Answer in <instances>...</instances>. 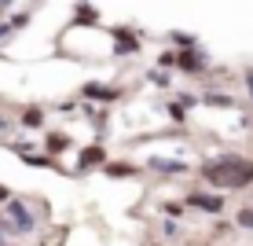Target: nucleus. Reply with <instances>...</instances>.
<instances>
[{"mask_svg": "<svg viewBox=\"0 0 253 246\" xmlns=\"http://www.w3.org/2000/svg\"><path fill=\"white\" fill-rule=\"evenodd\" d=\"M206 180L213 188H246V184H253V162L239 154H224L206 165Z\"/></svg>", "mask_w": 253, "mask_h": 246, "instance_id": "obj_1", "label": "nucleus"}, {"mask_svg": "<svg viewBox=\"0 0 253 246\" xmlns=\"http://www.w3.org/2000/svg\"><path fill=\"white\" fill-rule=\"evenodd\" d=\"M81 96H88V99H103V103H114L118 96H121V89H107V85H84Z\"/></svg>", "mask_w": 253, "mask_h": 246, "instance_id": "obj_2", "label": "nucleus"}, {"mask_svg": "<svg viewBox=\"0 0 253 246\" xmlns=\"http://www.w3.org/2000/svg\"><path fill=\"white\" fill-rule=\"evenodd\" d=\"M191 206H198V209H206V213H220L224 209V198L220 195H191Z\"/></svg>", "mask_w": 253, "mask_h": 246, "instance_id": "obj_3", "label": "nucleus"}, {"mask_svg": "<svg viewBox=\"0 0 253 246\" xmlns=\"http://www.w3.org/2000/svg\"><path fill=\"white\" fill-rule=\"evenodd\" d=\"M7 213H11L15 228H22V232H30V228H33V217L26 213V206H22V202H11V206H7Z\"/></svg>", "mask_w": 253, "mask_h": 246, "instance_id": "obj_4", "label": "nucleus"}, {"mask_svg": "<svg viewBox=\"0 0 253 246\" xmlns=\"http://www.w3.org/2000/svg\"><path fill=\"white\" fill-rule=\"evenodd\" d=\"M114 45H118V51H136L139 48V37H128L125 30H114Z\"/></svg>", "mask_w": 253, "mask_h": 246, "instance_id": "obj_5", "label": "nucleus"}, {"mask_svg": "<svg viewBox=\"0 0 253 246\" xmlns=\"http://www.w3.org/2000/svg\"><path fill=\"white\" fill-rule=\"evenodd\" d=\"M103 162V147H88V151L81 154V162H77V169H92V165Z\"/></svg>", "mask_w": 253, "mask_h": 246, "instance_id": "obj_6", "label": "nucleus"}, {"mask_svg": "<svg viewBox=\"0 0 253 246\" xmlns=\"http://www.w3.org/2000/svg\"><path fill=\"white\" fill-rule=\"evenodd\" d=\"M41 121H44V114H41V107H30V110L22 114V125H26V129H37Z\"/></svg>", "mask_w": 253, "mask_h": 246, "instance_id": "obj_7", "label": "nucleus"}, {"mask_svg": "<svg viewBox=\"0 0 253 246\" xmlns=\"http://www.w3.org/2000/svg\"><path fill=\"white\" fill-rule=\"evenodd\" d=\"M66 144H70V140H66L63 133H51V136H48V151H51V154H59Z\"/></svg>", "mask_w": 253, "mask_h": 246, "instance_id": "obj_8", "label": "nucleus"}, {"mask_svg": "<svg viewBox=\"0 0 253 246\" xmlns=\"http://www.w3.org/2000/svg\"><path fill=\"white\" fill-rule=\"evenodd\" d=\"M180 66L195 74V70H202V59H198V55H191V51H187V55H180Z\"/></svg>", "mask_w": 253, "mask_h": 246, "instance_id": "obj_9", "label": "nucleus"}, {"mask_svg": "<svg viewBox=\"0 0 253 246\" xmlns=\"http://www.w3.org/2000/svg\"><path fill=\"white\" fill-rule=\"evenodd\" d=\"M77 22H95V7L81 4V7H77Z\"/></svg>", "mask_w": 253, "mask_h": 246, "instance_id": "obj_10", "label": "nucleus"}, {"mask_svg": "<svg viewBox=\"0 0 253 246\" xmlns=\"http://www.w3.org/2000/svg\"><path fill=\"white\" fill-rule=\"evenodd\" d=\"M107 173H110V177H132V165H107Z\"/></svg>", "mask_w": 253, "mask_h": 246, "instance_id": "obj_11", "label": "nucleus"}, {"mask_svg": "<svg viewBox=\"0 0 253 246\" xmlns=\"http://www.w3.org/2000/svg\"><path fill=\"white\" fill-rule=\"evenodd\" d=\"M239 224H242V228H253V209H242V213H239Z\"/></svg>", "mask_w": 253, "mask_h": 246, "instance_id": "obj_12", "label": "nucleus"}, {"mask_svg": "<svg viewBox=\"0 0 253 246\" xmlns=\"http://www.w3.org/2000/svg\"><path fill=\"white\" fill-rule=\"evenodd\" d=\"M0 202H11V195H7V188H0Z\"/></svg>", "mask_w": 253, "mask_h": 246, "instance_id": "obj_13", "label": "nucleus"}, {"mask_svg": "<svg viewBox=\"0 0 253 246\" xmlns=\"http://www.w3.org/2000/svg\"><path fill=\"white\" fill-rule=\"evenodd\" d=\"M246 81H250V92H253V70H250V74H246Z\"/></svg>", "mask_w": 253, "mask_h": 246, "instance_id": "obj_14", "label": "nucleus"}, {"mask_svg": "<svg viewBox=\"0 0 253 246\" xmlns=\"http://www.w3.org/2000/svg\"><path fill=\"white\" fill-rule=\"evenodd\" d=\"M0 129H7V121H4V118H0Z\"/></svg>", "mask_w": 253, "mask_h": 246, "instance_id": "obj_15", "label": "nucleus"}, {"mask_svg": "<svg viewBox=\"0 0 253 246\" xmlns=\"http://www.w3.org/2000/svg\"><path fill=\"white\" fill-rule=\"evenodd\" d=\"M0 224H4V217H0Z\"/></svg>", "mask_w": 253, "mask_h": 246, "instance_id": "obj_16", "label": "nucleus"}]
</instances>
